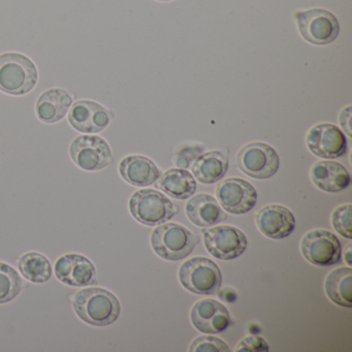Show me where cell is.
<instances>
[{"label": "cell", "instance_id": "obj_1", "mask_svg": "<svg viewBox=\"0 0 352 352\" xmlns=\"http://www.w3.org/2000/svg\"><path fill=\"white\" fill-rule=\"evenodd\" d=\"M73 307L82 320L96 327L112 324L121 311L116 296L104 288L80 290L74 298Z\"/></svg>", "mask_w": 352, "mask_h": 352}, {"label": "cell", "instance_id": "obj_2", "mask_svg": "<svg viewBox=\"0 0 352 352\" xmlns=\"http://www.w3.org/2000/svg\"><path fill=\"white\" fill-rule=\"evenodd\" d=\"M38 81V69L30 57L17 52L0 54V91L10 96H25Z\"/></svg>", "mask_w": 352, "mask_h": 352}, {"label": "cell", "instance_id": "obj_3", "mask_svg": "<svg viewBox=\"0 0 352 352\" xmlns=\"http://www.w3.org/2000/svg\"><path fill=\"white\" fill-rule=\"evenodd\" d=\"M199 238L188 228L175 222L156 228L151 234V246L154 252L168 261L186 258L199 245Z\"/></svg>", "mask_w": 352, "mask_h": 352}, {"label": "cell", "instance_id": "obj_4", "mask_svg": "<svg viewBox=\"0 0 352 352\" xmlns=\"http://www.w3.org/2000/svg\"><path fill=\"white\" fill-rule=\"evenodd\" d=\"M129 211L140 223L155 226L166 223L179 213L178 207L168 197L154 189H141L131 195Z\"/></svg>", "mask_w": 352, "mask_h": 352}, {"label": "cell", "instance_id": "obj_5", "mask_svg": "<svg viewBox=\"0 0 352 352\" xmlns=\"http://www.w3.org/2000/svg\"><path fill=\"white\" fill-rule=\"evenodd\" d=\"M178 277L185 289L201 296L216 294L222 283L217 263L204 256L187 259L181 265Z\"/></svg>", "mask_w": 352, "mask_h": 352}, {"label": "cell", "instance_id": "obj_6", "mask_svg": "<svg viewBox=\"0 0 352 352\" xmlns=\"http://www.w3.org/2000/svg\"><path fill=\"white\" fill-rule=\"evenodd\" d=\"M294 16L300 36L310 44L327 46L339 36V22L336 16L327 10H305L296 12Z\"/></svg>", "mask_w": 352, "mask_h": 352}, {"label": "cell", "instance_id": "obj_7", "mask_svg": "<svg viewBox=\"0 0 352 352\" xmlns=\"http://www.w3.org/2000/svg\"><path fill=\"white\" fill-rule=\"evenodd\" d=\"M239 170L257 180L272 178L279 170L280 157L269 144L253 142L247 144L236 156Z\"/></svg>", "mask_w": 352, "mask_h": 352}, {"label": "cell", "instance_id": "obj_8", "mask_svg": "<svg viewBox=\"0 0 352 352\" xmlns=\"http://www.w3.org/2000/svg\"><path fill=\"white\" fill-rule=\"evenodd\" d=\"M208 252L221 261L238 258L247 248V236L232 226H210L201 230Z\"/></svg>", "mask_w": 352, "mask_h": 352}, {"label": "cell", "instance_id": "obj_9", "mask_svg": "<svg viewBox=\"0 0 352 352\" xmlns=\"http://www.w3.org/2000/svg\"><path fill=\"white\" fill-rule=\"evenodd\" d=\"M300 252L308 263L317 267H329L341 261V243L329 230H313L302 236Z\"/></svg>", "mask_w": 352, "mask_h": 352}, {"label": "cell", "instance_id": "obj_10", "mask_svg": "<svg viewBox=\"0 0 352 352\" xmlns=\"http://www.w3.org/2000/svg\"><path fill=\"white\" fill-rule=\"evenodd\" d=\"M69 154L80 168L88 172L104 170L113 162L112 150L98 135H80L72 142Z\"/></svg>", "mask_w": 352, "mask_h": 352}, {"label": "cell", "instance_id": "obj_11", "mask_svg": "<svg viewBox=\"0 0 352 352\" xmlns=\"http://www.w3.org/2000/svg\"><path fill=\"white\" fill-rule=\"evenodd\" d=\"M215 195L222 209L234 215L248 213L256 205V189L244 179L228 178L221 181L216 186Z\"/></svg>", "mask_w": 352, "mask_h": 352}, {"label": "cell", "instance_id": "obj_12", "mask_svg": "<svg viewBox=\"0 0 352 352\" xmlns=\"http://www.w3.org/2000/svg\"><path fill=\"white\" fill-rule=\"evenodd\" d=\"M306 145L311 153L322 160H336L347 151L345 135L331 123L314 125L307 133Z\"/></svg>", "mask_w": 352, "mask_h": 352}, {"label": "cell", "instance_id": "obj_13", "mask_svg": "<svg viewBox=\"0 0 352 352\" xmlns=\"http://www.w3.org/2000/svg\"><path fill=\"white\" fill-rule=\"evenodd\" d=\"M114 118V113L94 100H78L69 113L73 129L83 133H96L106 129Z\"/></svg>", "mask_w": 352, "mask_h": 352}, {"label": "cell", "instance_id": "obj_14", "mask_svg": "<svg viewBox=\"0 0 352 352\" xmlns=\"http://www.w3.org/2000/svg\"><path fill=\"white\" fill-rule=\"evenodd\" d=\"M193 327L204 333H219L226 331L232 323L226 307L213 298H205L193 305L190 311Z\"/></svg>", "mask_w": 352, "mask_h": 352}, {"label": "cell", "instance_id": "obj_15", "mask_svg": "<svg viewBox=\"0 0 352 352\" xmlns=\"http://www.w3.org/2000/svg\"><path fill=\"white\" fill-rule=\"evenodd\" d=\"M255 223L261 234L273 240L287 238L296 228L294 214L282 205L272 204L255 214Z\"/></svg>", "mask_w": 352, "mask_h": 352}, {"label": "cell", "instance_id": "obj_16", "mask_svg": "<svg viewBox=\"0 0 352 352\" xmlns=\"http://www.w3.org/2000/svg\"><path fill=\"white\" fill-rule=\"evenodd\" d=\"M55 274L59 281L67 285L82 287L98 283L94 263L83 255H63L55 263Z\"/></svg>", "mask_w": 352, "mask_h": 352}, {"label": "cell", "instance_id": "obj_17", "mask_svg": "<svg viewBox=\"0 0 352 352\" xmlns=\"http://www.w3.org/2000/svg\"><path fill=\"white\" fill-rule=\"evenodd\" d=\"M310 177L317 188L329 193L341 192L351 182L345 166L329 160L315 162L311 168Z\"/></svg>", "mask_w": 352, "mask_h": 352}, {"label": "cell", "instance_id": "obj_18", "mask_svg": "<svg viewBox=\"0 0 352 352\" xmlns=\"http://www.w3.org/2000/svg\"><path fill=\"white\" fill-rule=\"evenodd\" d=\"M187 218L199 228H210L228 219V214L217 199L207 193H199L189 197L185 206Z\"/></svg>", "mask_w": 352, "mask_h": 352}, {"label": "cell", "instance_id": "obj_19", "mask_svg": "<svg viewBox=\"0 0 352 352\" xmlns=\"http://www.w3.org/2000/svg\"><path fill=\"white\" fill-rule=\"evenodd\" d=\"M119 173L125 182L133 186L147 187L160 178V168L150 158L143 155H129L119 164Z\"/></svg>", "mask_w": 352, "mask_h": 352}, {"label": "cell", "instance_id": "obj_20", "mask_svg": "<svg viewBox=\"0 0 352 352\" xmlns=\"http://www.w3.org/2000/svg\"><path fill=\"white\" fill-rule=\"evenodd\" d=\"M73 96L63 88H51L41 94L36 102V116L43 122L52 124L63 120L73 104Z\"/></svg>", "mask_w": 352, "mask_h": 352}, {"label": "cell", "instance_id": "obj_21", "mask_svg": "<svg viewBox=\"0 0 352 352\" xmlns=\"http://www.w3.org/2000/svg\"><path fill=\"white\" fill-rule=\"evenodd\" d=\"M228 156L219 150L201 153L191 164L193 177L201 184L219 182L228 170Z\"/></svg>", "mask_w": 352, "mask_h": 352}, {"label": "cell", "instance_id": "obj_22", "mask_svg": "<svg viewBox=\"0 0 352 352\" xmlns=\"http://www.w3.org/2000/svg\"><path fill=\"white\" fill-rule=\"evenodd\" d=\"M156 188L175 199H189L197 190L195 177L185 168H170L160 175Z\"/></svg>", "mask_w": 352, "mask_h": 352}, {"label": "cell", "instance_id": "obj_23", "mask_svg": "<svg viewBox=\"0 0 352 352\" xmlns=\"http://www.w3.org/2000/svg\"><path fill=\"white\" fill-rule=\"evenodd\" d=\"M327 298L340 307H352V269L341 267L333 270L324 282Z\"/></svg>", "mask_w": 352, "mask_h": 352}, {"label": "cell", "instance_id": "obj_24", "mask_svg": "<svg viewBox=\"0 0 352 352\" xmlns=\"http://www.w3.org/2000/svg\"><path fill=\"white\" fill-rule=\"evenodd\" d=\"M20 273L28 281L45 283L52 276V267L46 256L38 252H28L18 263Z\"/></svg>", "mask_w": 352, "mask_h": 352}, {"label": "cell", "instance_id": "obj_25", "mask_svg": "<svg viewBox=\"0 0 352 352\" xmlns=\"http://www.w3.org/2000/svg\"><path fill=\"white\" fill-rule=\"evenodd\" d=\"M22 290V280L14 267L0 263V304L11 302Z\"/></svg>", "mask_w": 352, "mask_h": 352}, {"label": "cell", "instance_id": "obj_26", "mask_svg": "<svg viewBox=\"0 0 352 352\" xmlns=\"http://www.w3.org/2000/svg\"><path fill=\"white\" fill-rule=\"evenodd\" d=\"M351 209L350 204L338 207L331 214V226L333 230L344 238H352Z\"/></svg>", "mask_w": 352, "mask_h": 352}, {"label": "cell", "instance_id": "obj_27", "mask_svg": "<svg viewBox=\"0 0 352 352\" xmlns=\"http://www.w3.org/2000/svg\"><path fill=\"white\" fill-rule=\"evenodd\" d=\"M188 350L190 352H228L230 351V348L219 338L201 336L191 342Z\"/></svg>", "mask_w": 352, "mask_h": 352}, {"label": "cell", "instance_id": "obj_28", "mask_svg": "<svg viewBox=\"0 0 352 352\" xmlns=\"http://www.w3.org/2000/svg\"><path fill=\"white\" fill-rule=\"evenodd\" d=\"M236 352H269L270 346L261 336H248L236 346Z\"/></svg>", "mask_w": 352, "mask_h": 352}, {"label": "cell", "instance_id": "obj_29", "mask_svg": "<svg viewBox=\"0 0 352 352\" xmlns=\"http://www.w3.org/2000/svg\"><path fill=\"white\" fill-rule=\"evenodd\" d=\"M201 152H203V148L197 147V146L184 148L177 154L175 157V164L178 168L186 170V168H190L191 164L201 155Z\"/></svg>", "mask_w": 352, "mask_h": 352}, {"label": "cell", "instance_id": "obj_30", "mask_svg": "<svg viewBox=\"0 0 352 352\" xmlns=\"http://www.w3.org/2000/svg\"><path fill=\"white\" fill-rule=\"evenodd\" d=\"M352 107L347 106L341 111L339 116V122L340 125H341L342 129H343L344 133L348 135V137H351L352 131H351V117H352Z\"/></svg>", "mask_w": 352, "mask_h": 352}, {"label": "cell", "instance_id": "obj_31", "mask_svg": "<svg viewBox=\"0 0 352 352\" xmlns=\"http://www.w3.org/2000/svg\"><path fill=\"white\" fill-rule=\"evenodd\" d=\"M351 258H352V253H351V245H348L347 249H346L345 252H344V259H345L346 263L348 265H351Z\"/></svg>", "mask_w": 352, "mask_h": 352}, {"label": "cell", "instance_id": "obj_32", "mask_svg": "<svg viewBox=\"0 0 352 352\" xmlns=\"http://www.w3.org/2000/svg\"><path fill=\"white\" fill-rule=\"evenodd\" d=\"M158 1H170V0H158Z\"/></svg>", "mask_w": 352, "mask_h": 352}]
</instances>
